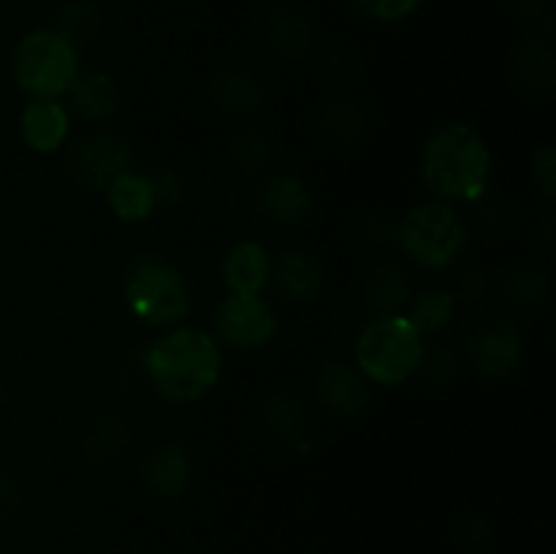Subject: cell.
Here are the masks:
<instances>
[{
    "mask_svg": "<svg viewBox=\"0 0 556 554\" xmlns=\"http://www.w3.org/2000/svg\"><path fill=\"white\" fill-rule=\"evenodd\" d=\"M147 179H150L152 193H155L157 210H177L188 199V185H185L182 174L174 172V168L157 166L147 172Z\"/></svg>",
    "mask_w": 556,
    "mask_h": 554,
    "instance_id": "obj_29",
    "label": "cell"
},
{
    "mask_svg": "<svg viewBox=\"0 0 556 554\" xmlns=\"http://www.w3.org/2000/svg\"><path fill=\"white\" fill-rule=\"evenodd\" d=\"M210 101L217 112L248 117L264 103V85L248 68H223L210 79Z\"/></svg>",
    "mask_w": 556,
    "mask_h": 554,
    "instance_id": "obj_19",
    "label": "cell"
},
{
    "mask_svg": "<svg viewBox=\"0 0 556 554\" xmlns=\"http://www.w3.org/2000/svg\"><path fill=\"white\" fill-rule=\"evenodd\" d=\"M427 337L418 335L402 313L375 315L356 337V367L369 383L402 386L416 378Z\"/></svg>",
    "mask_w": 556,
    "mask_h": 554,
    "instance_id": "obj_5",
    "label": "cell"
},
{
    "mask_svg": "<svg viewBox=\"0 0 556 554\" xmlns=\"http://www.w3.org/2000/svg\"><path fill=\"white\" fill-rule=\"evenodd\" d=\"M454 293L456 302H481L483 297H486V277H483L481 269H467L465 275L459 277V282H456V291Z\"/></svg>",
    "mask_w": 556,
    "mask_h": 554,
    "instance_id": "obj_36",
    "label": "cell"
},
{
    "mask_svg": "<svg viewBox=\"0 0 556 554\" xmlns=\"http://www.w3.org/2000/svg\"><path fill=\"white\" fill-rule=\"evenodd\" d=\"M394 242L407 261L429 272L454 266L470 244V228L465 217L445 201H424L405 212L394 226Z\"/></svg>",
    "mask_w": 556,
    "mask_h": 554,
    "instance_id": "obj_3",
    "label": "cell"
},
{
    "mask_svg": "<svg viewBox=\"0 0 556 554\" xmlns=\"http://www.w3.org/2000/svg\"><path fill=\"white\" fill-rule=\"evenodd\" d=\"M467 356L478 375H483L486 380H505L521 367L525 337L514 320H486L467 340Z\"/></svg>",
    "mask_w": 556,
    "mask_h": 554,
    "instance_id": "obj_9",
    "label": "cell"
},
{
    "mask_svg": "<svg viewBox=\"0 0 556 554\" xmlns=\"http://www.w3.org/2000/svg\"><path fill=\"white\" fill-rule=\"evenodd\" d=\"M261 36H264L266 49L286 63H302L315 47V33L307 16L286 3L266 9L261 20Z\"/></svg>",
    "mask_w": 556,
    "mask_h": 554,
    "instance_id": "obj_13",
    "label": "cell"
},
{
    "mask_svg": "<svg viewBox=\"0 0 556 554\" xmlns=\"http://www.w3.org/2000/svg\"><path fill=\"white\" fill-rule=\"evenodd\" d=\"M5 396H9V394H5V386H3V380H0V407L5 405Z\"/></svg>",
    "mask_w": 556,
    "mask_h": 554,
    "instance_id": "obj_37",
    "label": "cell"
},
{
    "mask_svg": "<svg viewBox=\"0 0 556 554\" xmlns=\"http://www.w3.org/2000/svg\"><path fill=\"white\" fill-rule=\"evenodd\" d=\"M271 253L255 239L237 242L223 259V286L239 297H261L271 282Z\"/></svg>",
    "mask_w": 556,
    "mask_h": 554,
    "instance_id": "obj_16",
    "label": "cell"
},
{
    "mask_svg": "<svg viewBox=\"0 0 556 554\" xmlns=\"http://www.w3.org/2000/svg\"><path fill=\"white\" fill-rule=\"evenodd\" d=\"M324 264L307 250H288L271 264V282L288 302H313L324 291Z\"/></svg>",
    "mask_w": 556,
    "mask_h": 554,
    "instance_id": "obj_18",
    "label": "cell"
},
{
    "mask_svg": "<svg viewBox=\"0 0 556 554\" xmlns=\"http://www.w3.org/2000/svg\"><path fill=\"white\" fill-rule=\"evenodd\" d=\"M367 134V112L356 101H334L320 112L318 136L331 150H351Z\"/></svg>",
    "mask_w": 556,
    "mask_h": 554,
    "instance_id": "obj_22",
    "label": "cell"
},
{
    "mask_svg": "<svg viewBox=\"0 0 556 554\" xmlns=\"http://www.w3.org/2000/svg\"><path fill=\"white\" fill-rule=\"evenodd\" d=\"M71 134V114L58 98H30L20 112V136L36 155L63 150Z\"/></svg>",
    "mask_w": 556,
    "mask_h": 554,
    "instance_id": "obj_14",
    "label": "cell"
},
{
    "mask_svg": "<svg viewBox=\"0 0 556 554\" xmlns=\"http://www.w3.org/2000/svg\"><path fill=\"white\" fill-rule=\"evenodd\" d=\"M271 161V141L264 130L244 125L228 141V163L242 177H258Z\"/></svg>",
    "mask_w": 556,
    "mask_h": 554,
    "instance_id": "obj_26",
    "label": "cell"
},
{
    "mask_svg": "<svg viewBox=\"0 0 556 554\" xmlns=\"http://www.w3.org/2000/svg\"><path fill=\"white\" fill-rule=\"evenodd\" d=\"M508 14L521 25L532 27L535 36H552V16H548V0H505Z\"/></svg>",
    "mask_w": 556,
    "mask_h": 554,
    "instance_id": "obj_34",
    "label": "cell"
},
{
    "mask_svg": "<svg viewBox=\"0 0 556 554\" xmlns=\"http://www.w3.org/2000/svg\"><path fill=\"white\" fill-rule=\"evenodd\" d=\"M492 179V150L470 123H445L421 152V182L445 204H476L486 199Z\"/></svg>",
    "mask_w": 556,
    "mask_h": 554,
    "instance_id": "obj_2",
    "label": "cell"
},
{
    "mask_svg": "<svg viewBox=\"0 0 556 554\" xmlns=\"http://www.w3.org/2000/svg\"><path fill=\"white\" fill-rule=\"evenodd\" d=\"M451 532H454V541L462 549H470V552H478V549H483L492 541V525H489L486 516L476 514V511H467V514L456 516Z\"/></svg>",
    "mask_w": 556,
    "mask_h": 554,
    "instance_id": "obj_32",
    "label": "cell"
},
{
    "mask_svg": "<svg viewBox=\"0 0 556 554\" xmlns=\"http://www.w3.org/2000/svg\"><path fill=\"white\" fill-rule=\"evenodd\" d=\"M63 168L79 188L106 190L114 179L134 172V150L114 130H92L71 141Z\"/></svg>",
    "mask_w": 556,
    "mask_h": 554,
    "instance_id": "obj_7",
    "label": "cell"
},
{
    "mask_svg": "<svg viewBox=\"0 0 556 554\" xmlns=\"http://www.w3.org/2000/svg\"><path fill=\"white\" fill-rule=\"evenodd\" d=\"M264 427L282 443L299 445L307 429V411L291 389H277L264 402Z\"/></svg>",
    "mask_w": 556,
    "mask_h": 554,
    "instance_id": "obj_23",
    "label": "cell"
},
{
    "mask_svg": "<svg viewBox=\"0 0 556 554\" xmlns=\"http://www.w3.org/2000/svg\"><path fill=\"white\" fill-rule=\"evenodd\" d=\"M125 445V424L119 418L106 416V418H98L85 435V456L92 462H109L123 451Z\"/></svg>",
    "mask_w": 556,
    "mask_h": 554,
    "instance_id": "obj_28",
    "label": "cell"
},
{
    "mask_svg": "<svg viewBox=\"0 0 556 554\" xmlns=\"http://www.w3.org/2000/svg\"><path fill=\"white\" fill-rule=\"evenodd\" d=\"M193 481V459L182 443H161L141 462V483L155 498L174 500Z\"/></svg>",
    "mask_w": 556,
    "mask_h": 554,
    "instance_id": "obj_15",
    "label": "cell"
},
{
    "mask_svg": "<svg viewBox=\"0 0 556 554\" xmlns=\"http://www.w3.org/2000/svg\"><path fill=\"white\" fill-rule=\"evenodd\" d=\"M68 98V114L79 117L81 123H106L117 114L119 109V87L106 71H79L71 90L65 92Z\"/></svg>",
    "mask_w": 556,
    "mask_h": 554,
    "instance_id": "obj_17",
    "label": "cell"
},
{
    "mask_svg": "<svg viewBox=\"0 0 556 554\" xmlns=\"http://www.w3.org/2000/svg\"><path fill=\"white\" fill-rule=\"evenodd\" d=\"M49 27L79 49L81 43H90L103 30V11L92 0H68L54 11Z\"/></svg>",
    "mask_w": 556,
    "mask_h": 554,
    "instance_id": "obj_25",
    "label": "cell"
},
{
    "mask_svg": "<svg viewBox=\"0 0 556 554\" xmlns=\"http://www.w3.org/2000/svg\"><path fill=\"white\" fill-rule=\"evenodd\" d=\"M318 400L331 416L356 418L372 402V383L358 373L356 364L329 358L318 369Z\"/></svg>",
    "mask_w": 556,
    "mask_h": 554,
    "instance_id": "obj_10",
    "label": "cell"
},
{
    "mask_svg": "<svg viewBox=\"0 0 556 554\" xmlns=\"http://www.w3.org/2000/svg\"><path fill=\"white\" fill-rule=\"evenodd\" d=\"M22 505H25V498H22L20 483L9 473L0 470V527L14 521L22 514Z\"/></svg>",
    "mask_w": 556,
    "mask_h": 554,
    "instance_id": "obj_35",
    "label": "cell"
},
{
    "mask_svg": "<svg viewBox=\"0 0 556 554\" xmlns=\"http://www.w3.org/2000/svg\"><path fill=\"white\" fill-rule=\"evenodd\" d=\"M123 297L130 313L147 326L172 329L190 313V282L182 272L157 255H139L128 266L123 280Z\"/></svg>",
    "mask_w": 556,
    "mask_h": 554,
    "instance_id": "obj_6",
    "label": "cell"
},
{
    "mask_svg": "<svg viewBox=\"0 0 556 554\" xmlns=\"http://www.w3.org/2000/svg\"><path fill=\"white\" fill-rule=\"evenodd\" d=\"M11 79L30 98H63L79 76V49L52 27H33L14 43Z\"/></svg>",
    "mask_w": 556,
    "mask_h": 554,
    "instance_id": "obj_4",
    "label": "cell"
},
{
    "mask_svg": "<svg viewBox=\"0 0 556 554\" xmlns=\"http://www.w3.org/2000/svg\"><path fill=\"white\" fill-rule=\"evenodd\" d=\"M353 5V11L364 16V20L383 22V25H391V22H402L407 16L416 14L424 5V0H348Z\"/></svg>",
    "mask_w": 556,
    "mask_h": 554,
    "instance_id": "obj_30",
    "label": "cell"
},
{
    "mask_svg": "<svg viewBox=\"0 0 556 554\" xmlns=\"http://www.w3.org/2000/svg\"><path fill=\"white\" fill-rule=\"evenodd\" d=\"M255 206L261 215L275 226H302L313 217L315 212V196L309 185L296 174H269L261 182L258 196H255Z\"/></svg>",
    "mask_w": 556,
    "mask_h": 554,
    "instance_id": "obj_12",
    "label": "cell"
},
{
    "mask_svg": "<svg viewBox=\"0 0 556 554\" xmlns=\"http://www.w3.org/2000/svg\"><path fill=\"white\" fill-rule=\"evenodd\" d=\"M456 373V356L445 345H427L424 348V358L418 364V373L427 383L443 386L454 378Z\"/></svg>",
    "mask_w": 556,
    "mask_h": 554,
    "instance_id": "obj_33",
    "label": "cell"
},
{
    "mask_svg": "<svg viewBox=\"0 0 556 554\" xmlns=\"http://www.w3.org/2000/svg\"><path fill=\"white\" fill-rule=\"evenodd\" d=\"M530 172H532V188H535L538 196L552 206L556 201V152L552 144L538 147L535 155H532Z\"/></svg>",
    "mask_w": 556,
    "mask_h": 554,
    "instance_id": "obj_31",
    "label": "cell"
},
{
    "mask_svg": "<svg viewBox=\"0 0 556 554\" xmlns=\"http://www.w3.org/2000/svg\"><path fill=\"white\" fill-rule=\"evenodd\" d=\"M212 335L231 351L253 353L269 345L277 331V313L264 297L228 293L212 315Z\"/></svg>",
    "mask_w": 556,
    "mask_h": 554,
    "instance_id": "obj_8",
    "label": "cell"
},
{
    "mask_svg": "<svg viewBox=\"0 0 556 554\" xmlns=\"http://www.w3.org/2000/svg\"><path fill=\"white\" fill-rule=\"evenodd\" d=\"M106 204L112 215L123 223H144L157 212L155 193L144 172H128L114 179L106 190Z\"/></svg>",
    "mask_w": 556,
    "mask_h": 554,
    "instance_id": "obj_21",
    "label": "cell"
},
{
    "mask_svg": "<svg viewBox=\"0 0 556 554\" xmlns=\"http://www.w3.org/2000/svg\"><path fill=\"white\" fill-rule=\"evenodd\" d=\"M510 85L530 101H548L556 90V58L552 38L530 36L516 43L508 60Z\"/></svg>",
    "mask_w": 556,
    "mask_h": 554,
    "instance_id": "obj_11",
    "label": "cell"
},
{
    "mask_svg": "<svg viewBox=\"0 0 556 554\" xmlns=\"http://www.w3.org/2000/svg\"><path fill=\"white\" fill-rule=\"evenodd\" d=\"M144 373L163 400L199 402L223 375L220 342L199 326H172L147 348Z\"/></svg>",
    "mask_w": 556,
    "mask_h": 554,
    "instance_id": "obj_1",
    "label": "cell"
},
{
    "mask_svg": "<svg viewBox=\"0 0 556 554\" xmlns=\"http://www.w3.org/2000/svg\"><path fill=\"white\" fill-rule=\"evenodd\" d=\"M503 293L521 310H541L548 302V275L541 266L521 264L503 280Z\"/></svg>",
    "mask_w": 556,
    "mask_h": 554,
    "instance_id": "obj_27",
    "label": "cell"
},
{
    "mask_svg": "<svg viewBox=\"0 0 556 554\" xmlns=\"http://www.w3.org/2000/svg\"><path fill=\"white\" fill-rule=\"evenodd\" d=\"M362 299L375 315H396L410 302V280L396 261L375 266L362 286Z\"/></svg>",
    "mask_w": 556,
    "mask_h": 554,
    "instance_id": "obj_20",
    "label": "cell"
},
{
    "mask_svg": "<svg viewBox=\"0 0 556 554\" xmlns=\"http://www.w3.org/2000/svg\"><path fill=\"white\" fill-rule=\"evenodd\" d=\"M407 320L421 337L440 335L456 315V299L448 288H427L407 302Z\"/></svg>",
    "mask_w": 556,
    "mask_h": 554,
    "instance_id": "obj_24",
    "label": "cell"
}]
</instances>
